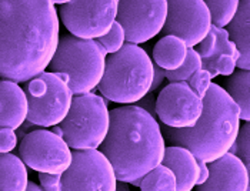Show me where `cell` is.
I'll list each match as a JSON object with an SVG mask.
<instances>
[{
    "label": "cell",
    "instance_id": "ffe728a7",
    "mask_svg": "<svg viewBox=\"0 0 250 191\" xmlns=\"http://www.w3.org/2000/svg\"><path fill=\"white\" fill-rule=\"evenodd\" d=\"M240 110V120L250 121V70L233 73L223 87Z\"/></svg>",
    "mask_w": 250,
    "mask_h": 191
},
{
    "label": "cell",
    "instance_id": "9a60e30c",
    "mask_svg": "<svg viewBox=\"0 0 250 191\" xmlns=\"http://www.w3.org/2000/svg\"><path fill=\"white\" fill-rule=\"evenodd\" d=\"M29 104L24 90L16 81H0V129L18 130L27 120Z\"/></svg>",
    "mask_w": 250,
    "mask_h": 191
},
{
    "label": "cell",
    "instance_id": "ac0fdd59",
    "mask_svg": "<svg viewBox=\"0 0 250 191\" xmlns=\"http://www.w3.org/2000/svg\"><path fill=\"white\" fill-rule=\"evenodd\" d=\"M188 52L189 47L182 38L167 35L156 43L153 49V63L166 72H173L185 63Z\"/></svg>",
    "mask_w": 250,
    "mask_h": 191
},
{
    "label": "cell",
    "instance_id": "9c48e42d",
    "mask_svg": "<svg viewBox=\"0 0 250 191\" xmlns=\"http://www.w3.org/2000/svg\"><path fill=\"white\" fill-rule=\"evenodd\" d=\"M19 157L35 172L63 174L72 164L73 152L60 134L40 129L21 138Z\"/></svg>",
    "mask_w": 250,
    "mask_h": 191
},
{
    "label": "cell",
    "instance_id": "83f0119b",
    "mask_svg": "<svg viewBox=\"0 0 250 191\" xmlns=\"http://www.w3.org/2000/svg\"><path fill=\"white\" fill-rule=\"evenodd\" d=\"M42 191H62V174L39 172Z\"/></svg>",
    "mask_w": 250,
    "mask_h": 191
},
{
    "label": "cell",
    "instance_id": "7402d4cb",
    "mask_svg": "<svg viewBox=\"0 0 250 191\" xmlns=\"http://www.w3.org/2000/svg\"><path fill=\"white\" fill-rule=\"evenodd\" d=\"M210 12L213 26L226 29L234 19L240 0H203Z\"/></svg>",
    "mask_w": 250,
    "mask_h": 191
},
{
    "label": "cell",
    "instance_id": "6da1fadb",
    "mask_svg": "<svg viewBox=\"0 0 250 191\" xmlns=\"http://www.w3.org/2000/svg\"><path fill=\"white\" fill-rule=\"evenodd\" d=\"M52 0H0V77L26 83L43 73L59 44Z\"/></svg>",
    "mask_w": 250,
    "mask_h": 191
},
{
    "label": "cell",
    "instance_id": "f546056e",
    "mask_svg": "<svg viewBox=\"0 0 250 191\" xmlns=\"http://www.w3.org/2000/svg\"><path fill=\"white\" fill-rule=\"evenodd\" d=\"M156 98L157 97L154 96V93H147L140 101L136 103V106L142 107L143 110H146L147 113H150L153 117H156Z\"/></svg>",
    "mask_w": 250,
    "mask_h": 191
},
{
    "label": "cell",
    "instance_id": "d6986e66",
    "mask_svg": "<svg viewBox=\"0 0 250 191\" xmlns=\"http://www.w3.org/2000/svg\"><path fill=\"white\" fill-rule=\"evenodd\" d=\"M29 174L26 164L13 154H0V191H26Z\"/></svg>",
    "mask_w": 250,
    "mask_h": 191
},
{
    "label": "cell",
    "instance_id": "4316f807",
    "mask_svg": "<svg viewBox=\"0 0 250 191\" xmlns=\"http://www.w3.org/2000/svg\"><path fill=\"white\" fill-rule=\"evenodd\" d=\"M18 146V135L12 129H0V154L12 153Z\"/></svg>",
    "mask_w": 250,
    "mask_h": 191
},
{
    "label": "cell",
    "instance_id": "5bb4252c",
    "mask_svg": "<svg viewBox=\"0 0 250 191\" xmlns=\"http://www.w3.org/2000/svg\"><path fill=\"white\" fill-rule=\"evenodd\" d=\"M208 181L196 191H248L249 175L246 164L234 154L228 153L209 164Z\"/></svg>",
    "mask_w": 250,
    "mask_h": 191
},
{
    "label": "cell",
    "instance_id": "f1b7e54d",
    "mask_svg": "<svg viewBox=\"0 0 250 191\" xmlns=\"http://www.w3.org/2000/svg\"><path fill=\"white\" fill-rule=\"evenodd\" d=\"M216 41H217V38H216V33L214 30H210L209 35L206 38H203L196 47L197 53L200 55L202 60H206V58H210L214 53V49H216Z\"/></svg>",
    "mask_w": 250,
    "mask_h": 191
},
{
    "label": "cell",
    "instance_id": "603a6c76",
    "mask_svg": "<svg viewBox=\"0 0 250 191\" xmlns=\"http://www.w3.org/2000/svg\"><path fill=\"white\" fill-rule=\"evenodd\" d=\"M203 69V61L200 55L197 53V50L192 47L188 52V57L185 60V63L173 72H166V78L170 83H177V81H188L190 77L197 72Z\"/></svg>",
    "mask_w": 250,
    "mask_h": 191
},
{
    "label": "cell",
    "instance_id": "30bf717a",
    "mask_svg": "<svg viewBox=\"0 0 250 191\" xmlns=\"http://www.w3.org/2000/svg\"><path fill=\"white\" fill-rule=\"evenodd\" d=\"M116 186L115 170L100 150H75L62 174V191H116Z\"/></svg>",
    "mask_w": 250,
    "mask_h": 191
},
{
    "label": "cell",
    "instance_id": "8992f818",
    "mask_svg": "<svg viewBox=\"0 0 250 191\" xmlns=\"http://www.w3.org/2000/svg\"><path fill=\"white\" fill-rule=\"evenodd\" d=\"M110 126V112L102 96L87 93L73 97L64 120L53 127L72 150H99Z\"/></svg>",
    "mask_w": 250,
    "mask_h": 191
},
{
    "label": "cell",
    "instance_id": "e575fe53",
    "mask_svg": "<svg viewBox=\"0 0 250 191\" xmlns=\"http://www.w3.org/2000/svg\"><path fill=\"white\" fill-rule=\"evenodd\" d=\"M55 4H60V6H63V4H67V3H70L72 0H52Z\"/></svg>",
    "mask_w": 250,
    "mask_h": 191
},
{
    "label": "cell",
    "instance_id": "8fae6325",
    "mask_svg": "<svg viewBox=\"0 0 250 191\" xmlns=\"http://www.w3.org/2000/svg\"><path fill=\"white\" fill-rule=\"evenodd\" d=\"M167 0H119L116 21L125 29L126 43L140 44L162 33Z\"/></svg>",
    "mask_w": 250,
    "mask_h": 191
},
{
    "label": "cell",
    "instance_id": "d6a6232c",
    "mask_svg": "<svg viewBox=\"0 0 250 191\" xmlns=\"http://www.w3.org/2000/svg\"><path fill=\"white\" fill-rule=\"evenodd\" d=\"M116 191H130V187H129V183L117 181V186H116Z\"/></svg>",
    "mask_w": 250,
    "mask_h": 191
},
{
    "label": "cell",
    "instance_id": "d590c367",
    "mask_svg": "<svg viewBox=\"0 0 250 191\" xmlns=\"http://www.w3.org/2000/svg\"><path fill=\"white\" fill-rule=\"evenodd\" d=\"M246 170H248V175H249V186H248V191H250V161L246 163Z\"/></svg>",
    "mask_w": 250,
    "mask_h": 191
},
{
    "label": "cell",
    "instance_id": "44dd1931",
    "mask_svg": "<svg viewBox=\"0 0 250 191\" xmlns=\"http://www.w3.org/2000/svg\"><path fill=\"white\" fill-rule=\"evenodd\" d=\"M139 187L140 191H177V181L173 172L160 164L140 178Z\"/></svg>",
    "mask_w": 250,
    "mask_h": 191
},
{
    "label": "cell",
    "instance_id": "3957f363",
    "mask_svg": "<svg viewBox=\"0 0 250 191\" xmlns=\"http://www.w3.org/2000/svg\"><path fill=\"white\" fill-rule=\"evenodd\" d=\"M240 129V110L228 92L212 83L203 98V113L189 129L163 127L167 143L188 149L200 161L210 164L230 152Z\"/></svg>",
    "mask_w": 250,
    "mask_h": 191
},
{
    "label": "cell",
    "instance_id": "484cf974",
    "mask_svg": "<svg viewBox=\"0 0 250 191\" xmlns=\"http://www.w3.org/2000/svg\"><path fill=\"white\" fill-rule=\"evenodd\" d=\"M188 84L200 98H205V96L208 95V92L212 86V76L208 70L200 69L188 80Z\"/></svg>",
    "mask_w": 250,
    "mask_h": 191
},
{
    "label": "cell",
    "instance_id": "277c9868",
    "mask_svg": "<svg viewBox=\"0 0 250 191\" xmlns=\"http://www.w3.org/2000/svg\"><path fill=\"white\" fill-rule=\"evenodd\" d=\"M154 63L137 44L126 43L117 53L106 57L99 92L109 101L130 106L150 92Z\"/></svg>",
    "mask_w": 250,
    "mask_h": 191
},
{
    "label": "cell",
    "instance_id": "5b68a950",
    "mask_svg": "<svg viewBox=\"0 0 250 191\" xmlns=\"http://www.w3.org/2000/svg\"><path fill=\"white\" fill-rule=\"evenodd\" d=\"M107 53L97 40L64 35L59 38L49 69L62 77L73 96L92 93L104 75Z\"/></svg>",
    "mask_w": 250,
    "mask_h": 191
},
{
    "label": "cell",
    "instance_id": "7c38bea8",
    "mask_svg": "<svg viewBox=\"0 0 250 191\" xmlns=\"http://www.w3.org/2000/svg\"><path fill=\"white\" fill-rule=\"evenodd\" d=\"M212 26L210 12L203 0H167L163 36L182 38L192 49L209 35Z\"/></svg>",
    "mask_w": 250,
    "mask_h": 191
},
{
    "label": "cell",
    "instance_id": "52a82bcc",
    "mask_svg": "<svg viewBox=\"0 0 250 191\" xmlns=\"http://www.w3.org/2000/svg\"><path fill=\"white\" fill-rule=\"evenodd\" d=\"M26 96L29 104L27 121L44 129L59 126L73 103L69 84L52 72H43L32 78L26 87Z\"/></svg>",
    "mask_w": 250,
    "mask_h": 191
},
{
    "label": "cell",
    "instance_id": "ba28073f",
    "mask_svg": "<svg viewBox=\"0 0 250 191\" xmlns=\"http://www.w3.org/2000/svg\"><path fill=\"white\" fill-rule=\"evenodd\" d=\"M117 7L119 0H72L60 6L59 18L72 36L97 40L112 29Z\"/></svg>",
    "mask_w": 250,
    "mask_h": 191
},
{
    "label": "cell",
    "instance_id": "d4e9b609",
    "mask_svg": "<svg viewBox=\"0 0 250 191\" xmlns=\"http://www.w3.org/2000/svg\"><path fill=\"white\" fill-rule=\"evenodd\" d=\"M229 153L237 155L245 164L250 161V121H245V124L240 126L236 141Z\"/></svg>",
    "mask_w": 250,
    "mask_h": 191
},
{
    "label": "cell",
    "instance_id": "1f68e13d",
    "mask_svg": "<svg viewBox=\"0 0 250 191\" xmlns=\"http://www.w3.org/2000/svg\"><path fill=\"white\" fill-rule=\"evenodd\" d=\"M209 175H210V172H209V164H208V163H205V161H200V160H199V177H197V184H196V187H197V186L205 184V183L208 181Z\"/></svg>",
    "mask_w": 250,
    "mask_h": 191
},
{
    "label": "cell",
    "instance_id": "4fadbf2b",
    "mask_svg": "<svg viewBox=\"0 0 250 191\" xmlns=\"http://www.w3.org/2000/svg\"><path fill=\"white\" fill-rule=\"evenodd\" d=\"M203 113V98L190 89L188 81L167 84L156 98V117L170 129L193 127Z\"/></svg>",
    "mask_w": 250,
    "mask_h": 191
},
{
    "label": "cell",
    "instance_id": "e0dca14e",
    "mask_svg": "<svg viewBox=\"0 0 250 191\" xmlns=\"http://www.w3.org/2000/svg\"><path fill=\"white\" fill-rule=\"evenodd\" d=\"M228 32L240 53L239 70H250V0H240L239 10L228 26Z\"/></svg>",
    "mask_w": 250,
    "mask_h": 191
},
{
    "label": "cell",
    "instance_id": "836d02e7",
    "mask_svg": "<svg viewBox=\"0 0 250 191\" xmlns=\"http://www.w3.org/2000/svg\"><path fill=\"white\" fill-rule=\"evenodd\" d=\"M26 191H42V189H40V186H38L36 183H33V181H29Z\"/></svg>",
    "mask_w": 250,
    "mask_h": 191
},
{
    "label": "cell",
    "instance_id": "4dcf8cb0",
    "mask_svg": "<svg viewBox=\"0 0 250 191\" xmlns=\"http://www.w3.org/2000/svg\"><path fill=\"white\" fill-rule=\"evenodd\" d=\"M166 78V70L154 66V75H153V81H152V87H150V92L149 93H154L163 83V80Z\"/></svg>",
    "mask_w": 250,
    "mask_h": 191
},
{
    "label": "cell",
    "instance_id": "2e32d148",
    "mask_svg": "<svg viewBox=\"0 0 250 191\" xmlns=\"http://www.w3.org/2000/svg\"><path fill=\"white\" fill-rule=\"evenodd\" d=\"M162 164L170 169L176 175L177 191H192L196 189L199 177V160L188 149L179 146L166 147Z\"/></svg>",
    "mask_w": 250,
    "mask_h": 191
},
{
    "label": "cell",
    "instance_id": "cb8c5ba5",
    "mask_svg": "<svg viewBox=\"0 0 250 191\" xmlns=\"http://www.w3.org/2000/svg\"><path fill=\"white\" fill-rule=\"evenodd\" d=\"M97 41L100 43V46L104 49V52L107 55H113L117 53L125 44H126V33H125V29L115 21L112 29L102 38H97Z\"/></svg>",
    "mask_w": 250,
    "mask_h": 191
},
{
    "label": "cell",
    "instance_id": "7a4b0ae2",
    "mask_svg": "<svg viewBox=\"0 0 250 191\" xmlns=\"http://www.w3.org/2000/svg\"><path fill=\"white\" fill-rule=\"evenodd\" d=\"M99 150L110 161L117 181L132 184L162 164L166 140L156 117L130 104L110 112L109 132Z\"/></svg>",
    "mask_w": 250,
    "mask_h": 191
}]
</instances>
